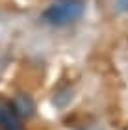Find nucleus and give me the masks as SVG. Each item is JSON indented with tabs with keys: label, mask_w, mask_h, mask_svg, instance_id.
I'll list each match as a JSON object with an SVG mask.
<instances>
[{
	"label": "nucleus",
	"mask_w": 128,
	"mask_h": 130,
	"mask_svg": "<svg viewBox=\"0 0 128 130\" xmlns=\"http://www.w3.org/2000/svg\"><path fill=\"white\" fill-rule=\"evenodd\" d=\"M84 11L82 0H58L50 4L45 11V19L50 24H69L76 21Z\"/></svg>",
	"instance_id": "1"
},
{
	"label": "nucleus",
	"mask_w": 128,
	"mask_h": 130,
	"mask_svg": "<svg viewBox=\"0 0 128 130\" xmlns=\"http://www.w3.org/2000/svg\"><path fill=\"white\" fill-rule=\"evenodd\" d=\"M0 126L4 130H21L17 111L6 102H0Z\"/></svg>",
	"instance_id": "2"
},
{
	"label": "nucleus",
	"mask_w": 128,
	"mask_h": 130,
	"mask_svg": "<svg viewBox=\"0 0 128 130\" xmlns=\"http://www.w3.org/2000/svg\"><path fill=\"white\" fill-rule=\"evenodd\" d=\"M13 110L17 111L19 117H28L33 111V104H32V100L28 99L26 95H19L15 99V108Z\"/></svg>",
	"instance_id": "3"
}]
</instances>
